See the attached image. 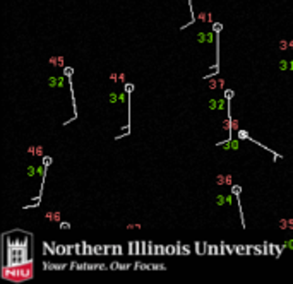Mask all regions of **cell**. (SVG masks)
<instances>
[{
    "mask_svg": "<svg viewBox=\"0 0 293 284\" xmlns=\"http://www.w3.org/2000/svg\"><path fill=\"white\" fill-rule=\"evenodd\" d=\"M29 248H28V236L22 238H7L5 235V248H4V265L16 267V265L29 262Z\"/></svg>",
    "mask_w": 293,
    "mask_h": 284,
    "instance_id": "1",
    "label": "cell"
},
{
    "mask_svg": "<svg viewBox=\"0 0 293 284\" xmlns=\"http://www.w3.org/2000/svg\"><path fill=\"white\" fill-rule=\"evenodd\" d=\"M232 194H235V195L238 197L240 194H242V186H238V185H233V186H232Z\"/></svg>",
    "mask_w": 293,
    "mask_h": 284,
    "instance_id": "2",
    "label": "cell"
},
{
    "mask_svg": "<svg viewBox=\"0 0 293 284\" xmlns=\"http://www.w3.org/2000/svg\"><path fill=\"white\" fill-rule=\"evenodd\" d=\"M233 94H235V93H233L232 89H226V91H225V99H226V101H228V99H232Z\"/></svg>",
    "mask_w": 293,
    "mask_h": 284,
    "instance_id": "3",
    "label": "cell"
},
{
    "mask_svg": "<svg viewBox=\"0 0 293 284\" xmlns=\"http://www.w3.org/2000/svg\"><path fill=\"white\" fill-rule=\"evenodd\" d=\"M63 74H65L67 77H72V74H74V69H72V67H65V69H63Z\"/></svg>",
    "mask_w": 293,
    "mask_h": 284,
    "instance_id": "4",
    "label": "cell"
},
{
    "mask_svg": "<svg viewBox=\"0 0 293 284\" xmlns=\"http://www.w3.org/2000/svg\"><path fill=\"white\" fill-rule=\"evenodd\" d=\"M57 253H58V255L67 253V246H57Z\"/></svg>",
    "mask_w": 293,
    "mask_h": 284,
    "instance_id": "5",
    "label": "cell"
},
{
    "mask_svg": "<svg viewBox=\"0 0 293 284\" xmlns=\"http://www.w3.org/2000/svg\"><path fill=\"white\" fill-rule=\"evenodd\" d=\"M132 91H134V86H132V84H125V93H127V94H130Z\"/></svg>",
    "mask_w": 293,
    "mask_h": 284,
    "instance_id": "6",
    "label": "cell"
},
{
    "mask_svg": "<svg viewBox=\"0 0 293 284\" xmlns=\"http://www.w3.org/2000/svg\"><path fill=\"white\" fill-rule=\"evenodd\" d=\"M43 164H45V166H50L51 164V157H43Z\"/></svg>",
    "mask_w": 293,
    "mask_h": 284,
    "instance_id": "7",
    "label": "cell"
},
{
    "mask_svg": "<svg viewBox=\"0 0 293 284\" xmlns=\"http://www.w3.org/2000/svg\"><path fill=\"white\" fill-rule=\"evenodd\" d=\"M60 228L62 229H67V228H71V224L69 223H60Z\"/></svg>",
    "mask_w": 293,
    "mask_h": 284,
    "instance_id": "8",
    "label": "cell"
},
{
    "mask_svg": "<svg viewBox=\"0 0 293 284\" xmlns=\"http://www.w3.org/2000/svg\"><path fill=\"white\" fill-rule=\"evenodd\" d=\"M166 253H177V252H173V246H166Z\"/></svg>",
    "mask_w": 293,
    "mask_h": 284,
    "instance_id": "9",
    "label": "cell"
},
{
    "mask_svg": "<svg viewBox=\"0 0 293 284\" xmlns=\"http://www.w3.org/2000/svg\"><path fill=\"white\" fill-rule=\"evenodd\" d=\"M212 28H214V31H221V29H223V26H221V24H214Z\"/></svg>",
    "mask_w": 293,
    "mask_h": 284,
    "instance_id": "10",
    "label": "cell"
},
{
    "mask_svg": "<svg viewBox=\"0 0 293 284\" xmlns=\"http://www.w3.org/2000/svg\"><path fill=\"white\" fill-rule=\"evenodd\" d=\"M279 45H281V50H284V48H286V41H281Z\"/></svg>",
    "mask_w": 293,
    "mask_h": 284,
    "instance_id": "11",
    "label": "cell"
},
{
    "mask_svg": "<svg viewBox=\"0 0 293 284\" xmlns=\"http://www.w3.org/2000/svg\"><path fill=\"white\" fill-rule=\"evenodd\" d=\"M288 228H292V229H293V219H290V221H288Z\"/></svg>",
    "mask_w": 293,
    "mask_h": 284,
    "instance_id": "12",
    "label": "cell"
}]
</instances>
